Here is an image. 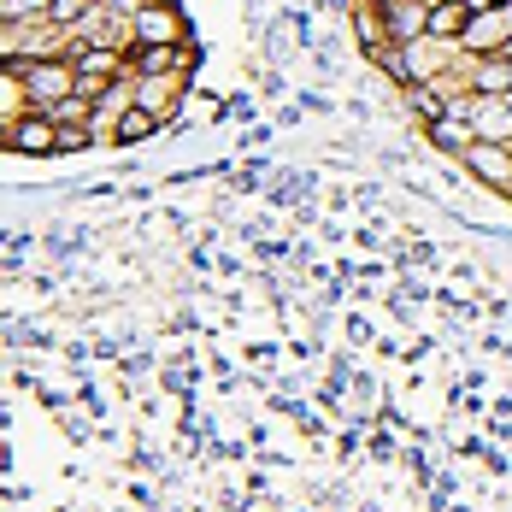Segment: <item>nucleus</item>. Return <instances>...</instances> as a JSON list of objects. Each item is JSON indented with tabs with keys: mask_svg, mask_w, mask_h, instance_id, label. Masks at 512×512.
I'll use <instances>...</instances> for the list:
<instances>
[{
	"mask_svg": "<svg viewBox=\"0 0 512 512\" xmlns=\"http://www.w3.org/2000/svg\"><path fill=\"white\" fill-rule=\"evenodd\" d=\"M6 77H18L24 83V95L36 112H48L53 101H65V95H77V65L71 59H30V65H6Z\"/></svg>",
	"mask_w": 512,
	"mask_h": 512,
	"instance_id": "1",
	"label": "nucleus"
},
{
	"mask_svg": "<svg viewBox=\"0 0 512 512\" xmlns=\"http://www.w3.org/2000/svg\"><path fill=\"white\" fill-rule=\"evenodd\" d=\"M130 36H136V48H171V42H183V12L165 0H142L130 12Z\"/></svg>",
	"mask_w": 512,
	"mask_h": 512,
	"instance_id": "2",
	"label": "nucleus"
},
{
	"mask_svg": "<svg viewBox=\"0 0 512 512\" xmlns=\"http://www.w3.org/2000/svg\"><path fill=\"white\" fill-rule=\"evenodd\" d=\"M465 171H471L483 189L512 195V148L507 142H471V148H465Z\"/></svg>",
	"mask_w": 512,
	"mask_h": 512,
	"instance_id": "3",
	"label": "nucleus"
},
{
	"mask_svg": "<svg viewBox=\"0 0 512 512\" xmlns=\"http://www.w3.org/2000/svg\"><path fill=\"white\" fill-rule=\"evenodd\" d=\"M6 148H12V154H59V124H53V112H36V106H30V118H12Z\"/></svg>",
	"mask_w": 512,
	"mask_h": 512,
	"instance_id": "4",
	"label": "nucleus"
},
{
	"mask_svg": "<svg viewBox=\"0 0 512 512\" xmlns=\"http://www.w3.org/2000/svg\"><path fill=\"white\" fill-rule=\"evenodd\" d=\"M389 18V42H418L430 36V0H377Z\"/></svg>",
	"mask_w": 512,
	"mask_h": 512,
	"instance_id": "5",
	"label": "nucleus"
},
{
	"mask_svg": "<svg viewBox=\"0 0 512 512\" xmlns=\"http://www.w3.org/2000/svg\"><path fill=\"white\" fill-rule=\"evenodd\" d=\"M471 130H477V142H512V101L483 95L471 106Z\"/></svg>",
	"mask_w": 512,
	"mask_h": 512,
	"instance_id": "6",
	"label": "nucleus"
},
{
	"mask_svg": "<svg viewBox=\"0 0 512 512\" xmlns=\"http://www.w3.org/2000/svg\"><path fill=\"white\" fill-rule=\"evenodd\" d=\"M471 6L465 0H430V36L436 42H465V30H471Z\"/></svg>",
	"mask_w": 512,
	"mask_h": 512,
	"instance_id": "7",
	"label": "nucleus"
},
{
	"mask_svg": "<svg viewBox=\"0 0 512 512\" xmlns=\"http://www.w3.org/2000/svg\"><path fill=\"white\" fill-rule=\"evenodd\" d=\"M195 65V48H136V71L142 77H177V71H189Z\"/></svg>",
	"mask_w": 512,
	"mask_h": 512,
	"instance_id": "8",
	"label": "nucleus"
},
{
	"mask_svg": "<svg viewBox=\"0 0 512 512\" xmlns=\"http://www.w3.org/2000/svg\"><path fill=\"white\" fill-rule=\"evenodd\" d=\"M71 65H77V77H106V83L124 71V59L112 48H95V42H77V48H71Z\"/></svg>",
	"mask_w": 512,
	"mask_h": 512,
	"instance_id": "9",
	"label": "nucleus"
},
{
	"mask_svg": "<svg viewBox=\"0 0 512 512\" xmlns=\"http://www.w3.org/2000/svg\"><path fill=\"white\" fill-rule=\"evenodd\" d=\"M430 142H436V148H448V154H465V148L477 142V130H471V118H460V106H454L448 118H436V124H430Z\"/></svg>",
	"mask_w": 512,
	"mask_h": 512,
	"instance_id": "10",
	"label": "nucleus"
},
{
	"mask_svg": "<svg viewBox=\"0 0 512 512\" xmlns=\"http://www.w3.org/2000/svg\"><path fill=\"white\" fill-rule=\"evenodd\" d=\"M112 130H118V142H124V148H130V142H148V136L159 130V112H148V106L136 101V106H124V112H118V124H112Z\"/></svg>",
	"mask_w": 512,
	"mask_h": 512,
	"instance_id": "11",
	"label": "nucleus"
},
{
	"mask_svg": "<svg viewBox=\"0 0 512 512\" xmlns=\"http://www.w3.org/2000/svg\"><path fill=\"white\" fill-rule=\"evenodd\" d=\"M53 124H89V112H95V101L89 95H65V101H53Z\"/></svg>",
	"mask_w": 512,
	"mask_h": 512,
	"instance_id": "12",
	"label": "nucleus"
},
{
	"mask_svg": "<svg viewBox=\"0 0 512 512\" xmlns=\"http://www.w3.org/2000/svg\"><path fill=\"white\" fill-rule=\"evenodd\" d=\"M477 89H483V95H501V89H512V65H507V59L483 65V71H477Z\"/></svg>",
	"mask_w": 512,
	"mask_h": 512,
	"instance_id": "13",
	"label": "nucleus"
},
{
	"mask_svg": "<svg viewBox=\"0 0 512 512\" xmlns=\"http://www.w3.org/2000/svg\"><path fill=\"white\" fill-rule=\"evenodd\" d=\"M95 136H89V124H59V154H83Z\"/></svg>",
	"mask_w": 512,
	"mask_h": 512,
	"instance_id": "14",
	"label": "nucleus"
},
{
	"mask_svg": "<svg viewBox=\"0 0 512 512\" xmlns=\"http://www.w3.org/2000/svg\"><path fill=\"white\" fill-rule=\"evenodd\" d=\"M53 0H6L0 12H6V24H18V18H48Z\"/></svg>",
	"mask_w": 512,
	"mask_h": 512,
	"instance_id": "15",
	"label": "nucleus"
}]
</instances>
